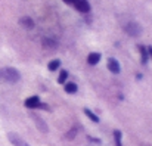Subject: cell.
Segmentation results:
<instances>
[{"instance_id":"1","label":"cell","mask_w":152,"mask_h":146,"mask_svg":"<svg viewBox=\"0 0 152 146\" xmlns=\"http://www.w3.org/2000/svg\"><path fill=\"white\" fill-rule=\"evenodd\" d=\"M0 78H3V80L7 81V83H16V81H19L21 74H19L15 68L7 66V68H3V69L0 71Z\"/></svg>"},{"instance_id":"2","label":"cell","mask_w":152,"mask_h":146,"mask_svg":"<svg viewBox=\"0 0 152 146\" xmlns=\"http://www.w3.org/2000/svg\"><path fill=\"white\" fill-rule=\"evenodd\" d=\"M124 31H126L129 36H132V37H137V36L142 34V27H140L137 22L132 21V22H129V24L124 25Z\"/></svg>"},{"instance_id":"3","label":"cell","mask_w":152,"mask_h":146,"mask_svg":"<svg viewBox=\"0 0 152 146\" xmlns=\"http://www.w3.org/2000/svg\"><path fill=\"white\" fill-rule=\"evenodd\" d=\"M7 139H9V142L13 146H30L19 134H16V133H7Z\"/></svg>"},{"instance_id":"4","label":"cell","mask_w":152,"mask_h":146,"mask_svg":"<svg viewBox=\"0 0 152 146\" xmlns=\"http://www.w3.org/2000/svg\"><path fill=\"white\" fill-rule=\"evenodd\" d=\"M74 7L78 10V12H81V13H87L89 10H90V4H89V1L87 0H74Z\"/></svg>"},{"instance_id":"5","label":"cell","mask_w":152,"mask_h":146,"mask_svg":"<svg viewBox=\"0 0 152 146\" xmlns=\"http://www.w3.org/2000/svg\"><path fill=\"white\" fill-rule=\"evenodd\" d=\"M31 117H33V120H34V123H36L37 128H39V130H40L42 133H48V131H49V128H48V124H46V121H45L43 118L37 117L36 114H33Z\"/></svg>"},{"instance_id":"6","label":"cell","mask_w":152,"mask_h":146,"mask_svg":"<svg viewBox=\"0 0 152 146\" xmlns=\"http://www.w3.org/2000/svg\"><path fill=\"white\" fill-rule=\"evenodd\" d=\"M108 69H109L111 72H114V74H118L120 69H121L120 62H118L115 58H109V59H108Z\"/></svg>"},{"instance_id":"7","label":"cell","mask_w":152,"mask_h":146,"mask_svg":"<svg viewBox=\"0 0 152 146\" xmlns=\"http://www.w3.org/2000/svg\"><path fill=\"white\" fill-rule=\"evenodd\" d=\"M39 105H40V99H39V96H31L25 100V106H27V108L36 109V108H39Z\"/></svg>"},{"instance_id":"8","label":"cell","mask_w":152,"mask_h":146,"mask_svg":"<svg viewBox=\"0 0 152 146\" xmlns=\"http://www.w3.org/2000/svg\"><path fill=\"white\" fill-rule=\"evenodd\" d=\"M99 61H101V53H98V52H92V53H89V56H87V62H89L90 65H98Z\"/></svg>"},{"instance_id":"9","label":"cell","mask_w":152,"mask_h":146,"mask_svg":"<svg viewBox=\"0 0 152 146\" xmlns=\"http://www.w3.org/2000/svg\"><path fill=\"white\" fill-rule=\"evenodd\" d=\"M19 24H21L24 28H27V30H31V28H34V21H33L31 18H28V16H24V18H21V19H19Z\"/></svg>"},{"instance_id":"10","label":"cell","mask_w":152,"mask_h":146,"mask_svg":"<svg viewBox=\"0 0 152 146\" xmlns=\"http://www.w3.org/2000/svg\"><path fill=\"white\" fill-rule=\"evenodd\" d=\"M65 92L69 95H74L77 92V84L75 83H65Z\"/></svg>"},{"instance_id":"11","label":"cell","mask_w":152,"mask_h":146,"mask_svg":"<svg viewBox=\"0 0 152 146\" xmlns=\"http://www.w3.org/2000/svg\"><path fill=\"white\" fill-rule=\"evenodd\" d=\"M84 114H86V115L93 121V123H99V117H96V114H95V112H92L89 108H84Z\"/></svg>"},{"instance_id":"12","label":"cell","mask_w":152,"mask_h":146,"mask_svg":"<svg viewBox=\"0 0 152 146\" xmlns=\"http://www.w3.org/2000/svg\"><path fill=\"white\" fill-rule=\"evenodd\" d=\"M77 133H78V127H77V126H74V127H72V128H71V130H69L66 134H65V137H66L68 140H72V139L77 136Z\"/></svg>"},{"instance_id":"13","label":"cell","mask_w":152,"mask_h":146,"mask_svg":"<svg viewBox=\"0 0 152 146\" xmlns=\"http://www.w3.org/2000/svg\"><path fill=\"white\" fill-rule=\"evenodd\" d=\"M59 66H61V61H59V59H53V61L49 62V65H48L49 71H56Z\"/></svg>"},{"instance_id":"14","label":"cell","mask_w":152,"mask_h":146,"mask_svg":"<svg viewBox=\"0 0 152 146\" xmlns=\"http://www.w3.org/2000/svg\"><path fill=\"white\" fill-rule=\"evenodd\" d=\"M66 78H68V72H66L65 69H62V71L59 72V77H58V83H59V84H65V83H66Z\"/></svg>"},{"instance_id":"15","label":"cell","mask_w":152,"mask_h":146,"mask_svg":"<svg viewBox=\"0 0 152 146\" xmlns=\"http://www.w3.org/2000/svg\"><path fill=\"white\" fill-rule=\"evenodd\" d=\"M139 50H140V53H142V64L143 65H146L148 64V50H146V47H143V46H139Z\"/></svg>"},{"instance_id":"16","label":"cell","mask_w":152,"mask_h":146,"mask_svg":"<svg viewBox=\"0 0 152 146\" xmlns=\"http://www.w3.org/2000/svg\"><path fill=\"white\" fill-rule=\"evenodd\" d=\"M121 131L120 130H115L114 131V142H115V146H123V143H121Z\"/></svg>"},{"instance_id":"17","label":"cell","mask_w":152,"mask_h":146,"mask_svg":"<svg viewBox=\"0 0 152 146\" xmlns=\"http://www.w3.org/2000/svg\"><path fill=\"white\" fill-rule=\"evenodd\" d=\"M64 3H66V4H72L74 3V0H62Z\"/></svg>"},{"instance_id":"18","label":"cell","mask_w":152,"mask_h":146,"mask_svg":"<svg viewBox=\"0 0 152 146\" xmlns=\"http://www.w3.org/2000/svg\"><path fill=\"white\" fill-rule=\"evenodd\" d=\"M146 50H148V55L151 56V59H152V47H148Z\"/></svg>"}]
</instances>
